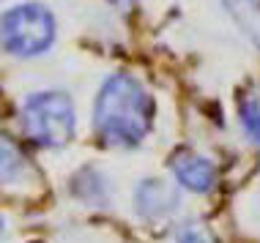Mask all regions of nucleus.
Wrapping results in <instances>:
<instances>
[{"label":"nucleus","instance_id":"nucleus-3","mask_svg":"<svg viewBox=\"0 0 260 243\" xmlns=\"http://www.w3.org/2000/svg\"><path fill=\"white\" fill-rule=\"evenodd\" d=\"M55 38V17L44 6L25 3L6 11L0 19V41L3 47L19 58L44 52Z\"/></svg>","mask_w":260,"mask_h":243},{"label":"nucleus","instance_id":"nucleus-2","mask_svg":"<svg viewBox=\"0 0 260 243\" xmlns=\"http://www.w3.org/2000/svg\"><path fill=\"white\" fill-rule=\"evenodd\" d=\"M25 131L33 142L44 145V148H63L74 140L77 131V117L74 107L66 93L58 90H44V93H33L25 101L22 109Z\"/></svg>","mask_w":260,"mask_h":243},{"label":"nucleus","instance_id":"nucleus-5","mask_svg":"<svg viewBox=\"0 0 260 243\" xmlns=\"http://www.w3.org/2000/svg\"><path fill=\"white\" fill-rule=\"evenodd\" d=\"M178 197L175 191L170 189L167 183L161 180H145L143 186L135 191V205H137V213L145 219H161L175 208Z\"/></svg>","mask_w":260,"mask_h":243},{"label":"nucleus","instance_id":"nucleus-6","mask_svg":"<svg viewBox=\"0 0 260 243\" xmlns=\"http://www.w3.org/2000/svg\"><path fill=\"white\" fill-rule=\"evenodd\" d=\"M27 172H30V167H27V158L22 156V150L9 137H0V183L17 186L27 178Z\"/></svg>","mask_w":260,"mask_h":243},{"label":"nucleus","instance_id":"nucleus-1","mask_svg":"<svg viewBox=\"0 0 260 243\" xmlns=\"http://www.w3.org/2000/svg\"><path fill=\"white\" fill-rule=\"evenodd\" d=\"M153 120V99L129 74H112L102 85L93 107V126L112 148H135L145 140Z\"/></svg>","mask_w":260,"mask_h":243},{"label":"nucleus","instance_id":"nucleus-8","mask_svg":"<svg viewBox=\"0 0 260 243\" xmlns=\"http://www.w3.org/2000/svg\"><path fill=\"white\" fill-rule=\"evenodd\" d=\"M175 243H216V240H214V235H211L206 227L186 224V227L178 230V235H175Z\"/></svg>","mask_w":260,"mask_h":243},{"label":"nucleus","instance_id":"nucleus-7","mask_svg":"<svg viewBox=\"0 0 260 243\" xmlns=\"http://www.w3.org/2000/svg\"><path fill=\"white\" fill-rule=\"evenodd\" d=\"M241 123H244V131L260 145V101L257 99H244L241 104Z\"/></svg>","mask_w":260,"mask_h":243},{"label":"nucleus","instance_id":"nucleus-4","mask_svg":"<svg viewBox=\"0 0 260 243\" xmlns=\"http://www.w3.org/2000/svg\"><path fill=\"white\" fill-rule=\"evenodd\" d=\"M170 170L178 178L181 186H186L189 191L206 194L216 186V167L214 161H208L206 156H198L192 150H178L170 158Z\"/></svg>","mask_w":260,"mask_h":243},{"label":"nucleus","instance_id":"nucleus-9","mask_svg":"<svg viewBox=\"0 0 260 243\" xmlns=\"http://www.w3.org/2000/svg\"><path fill=\"white\" fill-rule=\"evenodd\" d=\"M0 235H3V216H0Z\"/></svg>","mask_w":260,"mask_h":243}]
</instances>
